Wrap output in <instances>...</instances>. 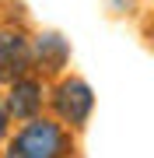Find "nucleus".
Returning <instances> with one entry per match:
<instances>
[{"instance_id": "1", "label": "nucleus", "mask_w": 154, "mask_h": 158, "mask_svg": "<svg viewBox=\"0 0 154 158\" xmlns=\"http://www.w3.org/2000/svg\"><path fill=\"white\" fill-rule=\"evenodd\" d=\"M67 134L60 123L42 116H32L28 123L14 134V141L7 144L4 158H63L67 155Z\"/></svg>"}, {"instance_id": "3", "label": "nucleus", "mask_w": 154, "mask_h": 158, "mask_svg": "<svg viewBox=\"0 0 154 158\" xmlns=\"http://www.w3.org/2000/svg\"><path fill=\"white\" fill-rule=\"evenodd\" d=\"M32 39L25 32H14V28H4L0 32V81L11 85V81L25 77L32 67Z\"/></svg>"}, {"instance_id": "2", "label": "nucleus", "mask_w": 154, "mask_h": 158, "mask_svg": "<svg viewBox=\"0 0 154 158\" xmlns=\"http://www.w3.org/2000/svg\"><path fill=\"white\" fill-rule=\"evenodd\" d=\"M53 106H56V113H60L63 123L84 127L88 116H91V109H95V95H91V88H88V81L70 77V81H60V85H56Z\"/></svg>"}, {"instance_id": "5", "label": "nucleus", "mask_w": 154, "mask_h": 158, "mask_svg": "<svg viewBox=\"0 0 154 158\" xmlns=\"http://www.w3.org/2000/svg\"><path fill=\"white\" fill-rule=\"evenodd\" d=\"M28 46H32V63H39L42 70H60L63 63H67V56H70L67 39H63V35H56V32L39 35V39L28 42Z\"/></svg>"}, {"instance_id": "6", "label": "nucleus", "mask_w": 154, "mask_h": 158, "mask_svg": "<svg viewBox=\"0 0 154 158\" xmlns=\"http://www.w3.org/2000/svg\"><path fill=\"white\" fill-rule=\"evenodd\" d=\"M7 119H11V116H7L4 102H0V141H4V134H7Z\"/></svg>"}, {"instance_id": "4", "label": "nucleus", "mask_w": 154, "mask_h": 158, "mask_svg": "<svg viewBox=\"0 0 154 158\" xmlns=\"http://www.w3.org/2000/svg\"><path fill=\"white\" fill-rule=\"evenodd\" d=\"M4 109H7V116H14V119L39 116V109H42V85L35 77H28V74L18 77V81H11V91H7Z\"/></svg>"}]
</instances>
